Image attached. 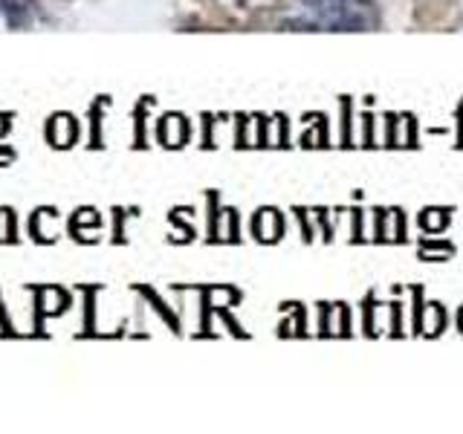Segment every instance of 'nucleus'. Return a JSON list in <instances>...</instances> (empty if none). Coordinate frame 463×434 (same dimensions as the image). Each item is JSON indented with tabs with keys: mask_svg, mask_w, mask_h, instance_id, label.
I'll use <instances>...</instances> for the list:
<instances>
[{
	"mask_svg": "<svg viewBox=\"0 0 463 434\" xmlns=\"http://www.w3.org/2000/svg\"><path fill=\"white\" fill-rule=\"evenodd\" d=\"M9 26H23L32 18V0H0Z\"/></svg>",
	"mask_w": 463,
	"mask_h": 434,
	"instance_id": "nucleus-1",
	"label": "nucleus"
}]
</instances>
